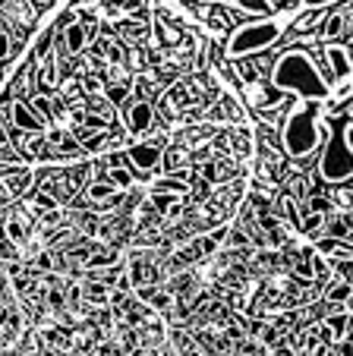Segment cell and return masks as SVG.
Masks as SVG:
<instances>
[{
	"instance_id": "ffe728a7",
	"label": "cell",
	"mask_w": 353,
	"mask_h": 356,
	"mask_svg": "<svg viewBox=\"0 0 353 356\" xmlns=\"http://www.w3.org/2000/svg\"><path fill=\"white\" fill-rule=\"evenodd\" d=\"M82 293H86V300L92 302V306H107V300H111V287L101 284V281H95V277L82 287Z\"/></svg>"
},
{
	"instance_id": "8fae6325",
	"label": "cell",
	"mask_w": 353,
	"mask_h": 356,
	"mask_svg": "<svg viewBox=\"0 0 353 356\" xmlns=\"http://www.w3.org/2000/svg\"><path fill=\"white\" fill-rule=\"evenodd\" d=\"M86 41H88L86 22L70 19V22H67V29H63V44H67V51H70V54L79 57V54H82V47H86Z\"/></svg>"
},
{
	"instance_id": "44dd1931",
	"label": "cell",
	"mask_w": 353,
	"mask_h": 356,
	"mask_svg": "<svg viewBox=\"0 0 353 356\" xmlns=\"http://www.w3.org/2000/svg\"><path fill=\"white\" fill-rule=\"evenodd\" d=\"M322 19H325V10H319V7L297 16V19H293V35H309L315 29V22H322Z\"/></svg>"
},
{
	"instance_id": "f1b7e54d",
	"label": "cell",
	"mask_w": 353,
	"mask_h": 356,
	"mask_svg": "<svg viewBox=\"0 0 353 356\" xmlns=\"http://www.w3.org/2000/svg\"><path fill=\"white\" fill-rule=\"evenodd\" d=\"M45 302L51 306V309H63V306H67V300H63V290L51 287V290L45 293Z\"/></svg>"
},
{
	"instance_id": "7c38bea8",
	"label": "cell",
	"mask_w": 353,
	"mask_h": 356,
	"mask_svg": "<svg viewBox=\"0 0 353 356\" xmlns=\"http://www.w3.org/2000/svg\"><path fill=\"white\" fill-rule=\"evenodd\" d=\"M107 180L120 189V193H130V189H133V183L139 180V174L133 170V164H113V168L107 170Z\"/></svg>"
},
{
	"instance_id": "52a82bcc",
	"label": "cell",
	"mask_w": 353,
	"mask_h": 356,
	"mask_svg": "<svg viewBox=\"0 0 353 356\" xmlns=\"http://www.w3.org/2000/svg\"><path fill=\"white\" fill-rule=\"evenodd\" d=\"M123 123H127L130 133H146V129H152L155 123V104L148 98H139L133 101V104H127V114H123Z\"/></svg>"
},
{
	"instance_id": "603a6c76",
	"label": "cell",
	"mask_w": 353,
	"mask_h": 356,
	"mask_svg": "<svg viewBox=\"0 0 353 356\" xmlns=\"http://www.w3.org/2000/svg\"><path fill=\"white\" fill-rule=\"evenodd\" d=\"M130 88H133V79H120V82H111V86L104 88V95L111 104H127Z\"/></svg>"
},
{
	"instance_id": "5bb4252c",
	"label": "cell",
	"mask_w": 353,
	"mask_h": 356,
	"mask_svg": "<svg viewBox=\"0 0 353 356\" xmlns=\"http://www.w3.org/2000/svg\"><path fill=\"white\" fill-rule=\"evenodd\" d=\"M325 224H328V215H322V211H303L300 218V230L306 236H313V240L325 236Z\"/></svg>"
},
{
	"instance_id": "d4e9b609",
	"label": "cell",
	"mask_w": 353,
	"mask_h": 356,
	"mask_svg": "<svg viewBox=\"0 0 353 356\" xmlns=\"http://www.w3.org/2000/svg\"><path fill=\"white\" fill-rule=\"evenodd\" d=\"M29 101H32V108L38 111L41 117H45V123H51L54 117H57V104H54V101L47 98V95H32Z\"/></svg>"
},
{
	"instance_id": "6da1fadb",
	"label": "cell",
	"mask_w": 353,
	"mask_h": 356,
	"mask_svg": "<svg viewBox=\"0 0 353 356\" xmlns=\"http://www.w3.org/2000/svg\"><path fill=\"white\" fill-rule=\"evenodd\" d=\"M272 82L281 92H290L297 98H328L331 86L322 76V70L315 67L313 54L303 47H287L284 54L274 60Z\"/></svg>"
},
{
	"instance_id": "ac0fdd59",
	"label": "cell",
	"mask_w": 353,
	"mask_h": 356,
	"mask_svg": "<svg viewBox=\"0 0 353 356\" xmlns=\"http://www.w3.org/2000/svg\"><path fill=\"white\" fill-rule=\"evenodd\" d=\"M325 236H334V240H353V227L347 224V215H328Z\"/></svg>"
},
{
	"instance_id": "f546056e",
	"label": "cell",
	"mask_w": 353,
	"mask_h": 356,
	"mask_svg": "<svg viewBox=\"0 0 353 356\" xmlns=\"http://www.w3.org/2000/svg\"><path fill=\"white\" fill-rule=\"evenodd\" d=\"M171 302H173V296L171 293H164V290H158V293L152 296V302H148V306H152V309H171Z\"/></svg>"
},
{
	"instance_id": "7a4b0ae2",
	"label": "cell",
	"mask_w": 353,
	"mask_h": 356,
	"mask_svg": "<svg viewBox=\"0 0 353 356\" xmlns=\"http://www.w3.org/2000/svg\"><path fill=\"white\" fill-rule=\"evenodd\" d=\"M328 136L331 133L322 129L313 108H306V104H290V114H287L284 127H281V145H284L287 155L297 158V161L322 155L319 148H325Z\"/></svg>"
},
{
	"instance_id": "2e32d148",
	"label": "cell",
	"mask_w": 353,
	"mask_h": 356,
	"mask_svg": "<svg viewBox=\"0 0 353 356\" xmlns=\"http://www.w3.org/2000/svg\"><path fill=\"white\" fill-rule=\"evenodd\" d=\"M189 189V180H187V174H167V177H161L158 183H155V193H171V195H183Z\"/></svg>"
},
{
	"instance_id": "277c9868",
	"label": "cell",
	"mask_w": 353,
	"mask_h": 356,
	"mask_svg": "<svg viewBox=\"0 0 353 356\" xmlns=\"http://www.w3.org/2000/svg\"><path fill=\"white\" fill-rule=\"evenodd\" d=\"M284 35V26L278 19H262V22H243L237 26V32L227 38L224 54L230 60H243L253 54H265L268 47H274Z\"/></svg>"
},
{
	"instance_id": "5b68a950",
	"label": "cell",
	"mask_w": 353,
	"mask_h": 356,
	"mask_svg": "<svg viewBox=\"0 0 353 356\" xmlns=\"http://www.w3.org/2000/svg\"><path fill=\"white\" fill-rule=\"evenodd\" d=\"M127 164H133L139 180H148L152 170H164V148H161V142H139V145H130Z\"/></svg>"
},
{
	"instance_id": "4fadbf2b",
	"label": "cell",
	"mask_w": 353,
	"mask_h": 356,
	"mask_svg": "<svg viewBox=\"0 0 353 356\" xmlns=\"http://www.w3.org/2000/svg\"><path fill=\"white\" fill-rule=\"evenodd\" d=\"M189 168V148L183 145V142H177V145H171L164 152V170L167 174H177V170H187Z\"/></svg>"
},
{
	"instance_id": "4dcf8cb0",
	"label": "cell",
	"mask_w": 353,
	"mask_h": 356,
	"mask_svg": "<svg viewBox=\"0 0 353 356\" xmlns=\"http://www.w3.org/2000/svg\"><path fill=\"white\" fill-rule=\"evenodd\" d=\"M180 215H183V202L177 199V202L171 205V209H167V218H180Z\"/></svg>"
},
{
	"instance_id": "3957f363",
	"label": "cell",
	"mask_w": 353,
	"mask_h": 356,
	"mask_svg": "<svg viewBox=\"0 0 353 356\" xmlns=\"http://www.w3.org/2000/svg\"><path fill=\"white\" fill-rule=\"evenodd\" d=\"M347 120L350 117H334L331 136H328L325 148L319 155V174L331 186L353 180V142H350V133H347Z\"/></svg>"
},
{
	"instance_id": "83f0119b",
	"label": "cell",
	"mask_w": 353,
	"mask_h": 356,
	"mask_svg": "<svg viewBox=\"0 0 353 356\" xmlns=\"http://www.w3.org/2000/svg\"><path fill=\"white\" fill-rule=\"evenodd\" d=\"M313 268H315V281H325V277L331 275V268H328V262L322 259V252H313Z\"/></svg>"
},
{
	"instance_id": "30bf717a",
	"label": "cell",
	"mask_w": 353,
	"mask_h": 356,
	"mask_svg": "<svg viewBox=\"0 0 353 356\" xmlns=\"http://www.w3.org/2000/svg\"><path fill=\"white\" fill-rule=\"evenodd\" d=\"M344 32H347V10L338 7L334 13L328 10L325 19H322V38L334 41V38H344Z\"/></svg>"
},
{
	"instance_id": "d6986e66",
	"label": "cell",
	"mask_w": 353,
	"mask_h": 356,
	"mask_svg": "<svg viewBox=\"0 0 353 356\" xmlns=\"http://www.w3.org/2000/svg\"><path fill=\"white\" fill-rule=\"evenodd\" d=\"M237 10H243V13L249 16H262V19H268V16L274 13V7L268 3V0H230Z\"/></svg>"
},
{
	"instance_id": "cb8c5ba5",
	"label": "cell",
	"mask_w": 353,
	"mask_h": 356,
	"mask_svg": "<svg viewBox=\"0 0 353 356\" xmlns=\"http://www.w3.org/2000/svg\"><path fill=\"white\" fill-rule=\"evenodd\" d=\"M353 300V281H334L325 290V302H347Z\"/></svg>"
},
{
	"instance_id": "9a60e30c",
	"label": "cell",
	"mask_w": 353,
	"mask_h": 356,
	"mask_svg": "<svg viewBox=\"0 0 353 356\" xmlns=\"http://www.w3.org/2000/svg\"><path fill=\"white\" fill-rule=\"evenodd\" d=\"M240 108H237V101L233 95H221L218 98V108L208 111V120H240Z\"/></svg>"
},
{
	"instance_id": "d6a6232c",
	"label": "cell",
	"mask_w": 353,
	"mask_h": 356,
	"mask_svg": "<svg viewBox=\"0 0 353 356\" xmlns=\"http://www.w3.org/2000/svg\"><path fill=\"white\" fill-rule=\"evenodd\" d=\"M350 129H353V117H350Z\"/></svg>"
},
{
	"instance_id": "e0dca14e",
	"label": "cell",
	"mask_w": 353,
	"mask_h": 356,
	"mask_svg": "<svg viewBox=\"0 0 353 356\" xmlns=\"http://www.w3.org/2000/svg\"><path fill=\"white\" fill-rule=\"evenodd\" d=\"M113 265H120V252L111 246V249H98V252L88 259L86 268L88 271H101V268H113Z\"/></svg>"
},
{
	"instance_id": "4316f807",
	"label": "cell",
	"mask_w": 353,
	"mask_h": 356,
	"mask_svg": "<svg viewBox=\"0 0 353 356\" xmlns=\"http://www.w3.org/2000/svg\"><path fill=\"white\" fill-rule=\"evenodd\" d=\"M334 202H338L340 211H353V183L347 186V183H340L338 193H334Z\"/></svg>"
},
{
	"instance_id": "ba28073f",
	"label": "cell",
	"mask_w": 353,
	"mask_h": 356,
	"mask_svg": "<svg viewBox=\"0 0 353 356\" xmlns=\"http://www.w3.org/2000/svg\"><path fill=\"white\" fill-rule=\"evenodd\" d=\"M243 95H246V101H249V108H256V111H265V108H274V104H281V101H287V98H281V88L274 86V88H268L265 82H243Z\"/></svg>"
},
{
	"instance_id": "1f68e13d",
	"label": "cell",
	"mask_w": 353,
	"mask_h": 356,
	"mask_svg": "<svg viewBox=\"0 0 353 356\" xmlns=\"http://www.w3.org/2000/svg\"><path fill=\"white\" fill-rule=\"evenodd\" d=\"M347 54H350V60H353V38H347Z\"/></svg>"
},
{
	"instance_id": "9c48e42d",
	"label": "cell",
	"mask_w": 353,
	"mask_h": 356,
	"mask_svg": "<svg viewBox=\"0 0 353 356\" xmlns=\"http://www.w3.org/2000/svg\"><path fill=\"white\" fill-rule=\"evenodd\" d=\"M325 57H328V67H331V79H347V76H350L353 60H350V54H347V47L331 44V41H328Z\"/></svg>"
},
{
	"instance_id": "484cf974",
	"label": "cell",
	"mask_w": 353,
	"mask_h": 356,
	"mask_svg": "<svg viewBox=\"0 0 353 356\" xmlns=\"http://www.w3.org/2000/svg\"><path fill=\"white\" fill-rule=\"evenodd\" d=\"M120 32L127 35V38H133V41H139V38H146L148 35V26L146 22H139V19H133V22H120Z\"/></svg>"
},
{
	"instance_id": "8992f818",
	"label": "cell",
	"mask_w": 353,
	"mask_h": 356,
	"mask_svg": "<svg viewBox=\"0 0 353 356\" xmlns=\"http://www.w3.org/2000/svg\"><path fill=\"white\" fill-rule=\"evenodd\" d=\"M7 120L13 123L16 129H22V133H45V127H47L45 117L32 108V101H29V98H13V101H10Z\"/></svg>"
},
{
	"instance_id": "7402d4cb",
	"label": "cell",
	"mask_w": 353,
	"mask_h": 356,
	"mask_svg": "<svg viewBox=\"0 0 353 356\" xmlns=\"http://www.w3.org/2000/svg\"><path fill=\"white\" fill-rule=\"evenodd\" d=\"M51 38H54V29H45V32L35 38L32 44V63H45L47 54H51Z\"/></svg>"
}]
</instances>
